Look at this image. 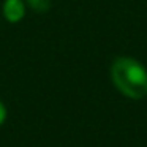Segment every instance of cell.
Here are the masks:
<instances>
[{
  "instance_id": "1",
  "label": "cell",
  "mask_w": 147,
  "mask_h": 147,
  "mask_svg": "<svg viewBox=\"0 0 147 147\" xmlns=\"http://www.w3.org/2000/svg\"><path fill=\"white\" fill-rule=\"evenodd\" d=\"M111 76L115 87L133 100L147 96V70L130 57H119L111 67Z\"/></svg>"
},
{
  "instance_id": "4",
  "label": "cell",
  "mask_w": 147,
  "mask_h": 147,
  "mask_svg": "<svg viewBox=\"0 0 147 147\" xmlns=\"http://www.w3.org/2000/svg\"><path fill=\"white\" fill-rule=\"evenodd\" d=\"M5 115H7V111H5V106L2 105V103H0V123H3Z\"/></svg>"
},
{
  "instance_id": "2",
  "label": "cell",
  "mask_w": 147,
  "mask_h": 147,
  "mask_svg": "<svg viewBox=\"0 0 147 147\" xmlns=\"http://www.w3.org/2000/svg\"><path fill=\"white\" fill-rule=\"evenodd\" d=\"M24 3L22 0H7L3 5V14L10 22H18L24 18Z\"/></svg>"
},
{
  "instance_id": "3",
  "label": "cell",
  "mask_w": 147,
  "mask_h": 147,
  "mask_svg": "<svg viewBox=\"0 0 147 147\" xmlns=\"http://www.w3.org/2000/svg\"><path fill=\"white\" fill-rule=\"evenodd\" d=\"M27 2H29L30 7L35 11H38V13H45V11H48L49 7H51V0H27Z\"/></svg>"
}]
</instances>
